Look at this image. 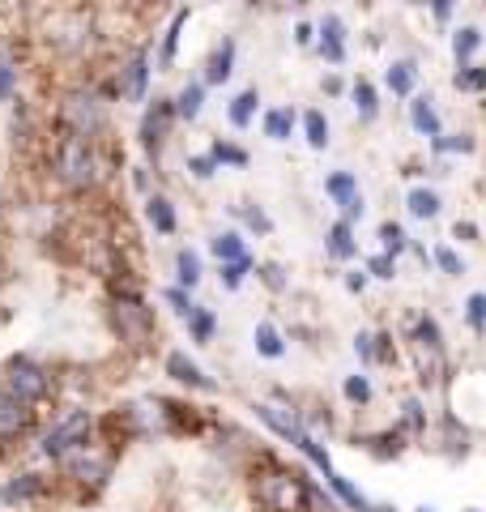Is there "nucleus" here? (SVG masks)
<instances>
[{
    "label": "nucleus",
    "instance_id": "nucleus-24",
    "mask_svg": "<svg viewBox=\"0 0 486 512\" xmlns=\"http://www.w3.org/2000/svg\"><path fill=\"white\" fill-rule=\"evenodd\" d=\"M265 133H269V141H290V133H295V111L273 107L265 116Z\"/></svg>",
    "mask_w": 486,
    "mask_h": 512
},
{
    "label": "nucleus",
    "instance_id": "nucleus-46",
    "mask_svg": "<svg viewBox=\"0 0 486 512\" xmlns=\"http://www.w3.org/2000/svg\"><path fill=\"white\" fill-rule=\"evenodd\" d=\"M465 308H469V320H474V325L482 329V325H486V295H469Z\"/></svg>",
    "mask_w": 486,
    "mask_h": 512
},
{
    "label": "nucleus",
    "instance_id": "nucleus-10",
    "mask_svg": "<svg viewBox=\"0 0 486 512\" xmlns=\"http://www.w3.org/2000/svg\"><path fill=\"white\" fill-rule=\"evenodd\" d=\"M64 470H69L77 483H94V487H99V483H107L111 461H107V457H94L90 448H81V453H73L69 461H64Z\"/></svg>",
    "mask_w": 486,
    "mask_h": 512
},
{
    "label": "nucleus",
    "instance_id": "nucleus-40",
    "mask_svg": "<svg viewBox=\"0 0 486 512\" xmlns=\"http://www.w3.org/2000/svg\"><path fill=\"white\" fill-rule=\"evenodd\" d=\"M435 261H440V269H444V274H452V278L465 274V261L452 248H435Z\"/></svg>",
    "mask_w": 486,
    "mask_h": 512
},
{
    "label": "nucleus",
    "instance_id": "nucleus-47",
    "mask_svg": "<svg viewBox=\"0 0 486 512\" xmlns=\"http://www.w3.org/2000/svg\"><path fill=\"white\" fill-rule=\"evenodd\" d=\"M435 150H461V154H469V150H474V137H452V141H435Z\"/></svg>",
    "mask_w": 486,
    "mask_h": 512
},
{
    "label": "nucleus",
    "instance_id": "nucleus-26",
    "mask_svg": "<svg viewBox=\"0 0 486 512\" xmlns=\"http://www.w3.org/2000/svg\"><path fill=\"white\" fill-rule=\"evenodd\" d=\"M188 26V9H180L167 26V35H162V52H158V64H171L175 60V47H180V30Z\"/></svg>",
    "mask_w": 486,
    "mask_h": 512
},
{
    "label": "nucleus",
    "instance_id": "nucleus-12",
    "mask_svg": "<svg viewBox=\"0 0 486 512\" xmlns=\"http://www.w3.org/2000/svg\"><path fill=\"white\" fill-rule=\"evenodd\" d=\"M167 372H171V380L188 384V389H205V393H214V389H218V384L209 380V376L201 372V367L184 355V350H171V355H167Z\"/></svg>",
    "mask_w": 486,
    "mask_h": 512
},
{
    "label": "nucleus",
    "instance_id": "nucleus-4",
    "mask_svg": "<svg viewBox=\"0 0 486 512\" xmlns=\"http://www.w3.org/2000/svg\"><path fill=\"white\" fill-rule=\"evenodd\" d=\"M90 436H94V414L90 410H69L60 423H52L39 436V457L47 461H69L81 448H90Z\"/></svg>",
    "mask_w": 486,
    "mask_h": 512
},
{
    "label": "nucleus",
    "instance_id": "nucleus-35",
    "mask_svg": "<svg viewBox=\"0 0 486 512\" xmlns=\"http://www.w3.org/2000/svg\"><path fill=\"white\" fill-rule=\"evenodd\" d=\"M418 346H423V350H431V355H440V346H444V338H440V325H435V320L431 316H423V320H418Z\"/></svg>",
    "mask_w": 486,
    "mask_h": 512
},
{
    "label": "nucleus",
    "instance_id": "nucleus-52",
    "mask_svg": "<svg viewBox=\"0 0 486 512\" xmlns=\"http://www.w3.org/2000/svg\"><path fill=\"white\" fill-rule=\"evenodd\" d=\"M346 286H350V291H363L367 278H363V274H350V278H346Z\"/></svg>",
    "mask_w": 486,
    "mask_h": 512
},
{
    "label": "nucleus",
    "instance_id": "nucleus-27",
    "mask_svg": "<svg viewBox=\"0 0 486 512\" xmlns=\"http://www.w3.org/2000/svg\"><path fill=\"white\" fill-rule=\"evenodd\" d=\"M324 192H329L337 205H346L350 197H359V184H354L350 171H337V175H329V180H324Z\"/></svg>",
    "mask_w": 486,
    "mask_h": 512
},
{
    "label": "nucleus",
    "instance_id": "nucleus-18",
    "mask_svg": "<svg viewBox=\"0 0 486 512\" xmlns=\"http://www.w3.org/2000/svg\"><path fill=\"white\" fill-rule=\"evenodd\" d=\"M171 103H175V120H197L201 107H205V86L201 82H188L180 90V99H171Z\"/></svg>",
    "mask_w": 486,
    "mask_h": 512
},
{
    "label": "nucleus",
    "instance_id": "nucleus-22",
    "mask_svg": "<svg viewBox=\"0 0 486 512\" xmlns=\"http://www.w3.org/2000/svg\"><path fill=\"white\" fill-rule=\"evenodd\" d=\"M252 338H256V350H261L265 359H282V355H286V342H282V333L273 329L269 320H261V325H256V333H252Z\"/></svg>",
    "mask_w": 486,
    "mask_h": 512
},
{
    "label": "nucleus",
    "instance_id": "nucleus-14",
    "mask_svg": "<svg viewBox=\"0 0 486 512\" xmlns=\"http://www.w3.org/2000/svg\"><path fill=\"white\" fill-rule=\"evenodd\" d=\"M52 43L60 47V52H69V56H77L81 47L90 43V22L81 18V13H64V26L52 35Z\"/></svg>",
    "mask_w": 486,
    "mask_h": 512
},
{
    "label": "nucleus",
    "instance_id": "nucleus-28",
    "mask_svg": "<svg viewBox=\"0 0 486 512\" xmlns=\"http://www.w3.org/2000/svg\"><path fill=\"white\" fill-rule=\"evenodd\" d=\"M414 60H397V64H388V90L393 94H410L414 90Z\"/></svg>",
    "mask_w": 486,
    "mask_h": 512
},
{
    "label": "nucleus",
    "instance_id": "nucleus-37",
    "mask_svg": "<svg viewBox=\"0 0 486 512\" xmlns=\"http://www.w3.org/2000/svg\"><path fill=\"white\" fill-rule=\"evenodd\" d=\"M248 269H252V256H243V261H235V265H222V286L226 291H239L243 278H248Z\"/></svg>",
    "mask_w": 486,
    "mask_h": 512
},
{
    "label": "nucleus",
    "instance_id": "nucleus-23",
    "mask_svg": "<svg viewBox=\"0 0 486 512\" xmlns=\"http://www.w3.org/2000/svg\"><path fill=\"white\" fill-rule=\"evenodd\" d=\"M18 94V60L5 43H0V103H9Z\"/></svg>",
    "mask_w": 486,
    "mask_h": 512
},
{
    "label": "nucleus",
    "instance_id": "nucleus-34",
    "mask_svg": "<svg viewBox=\"0 0 486 512\" xmlns=\"http://www.w3.org/2000/svg\"><path fill=\"white\" fill-rule=\"evenodd\" d=\"M209 158H214V167H248V154H243L239 146H231V141H214V150H209Z\"/></svg>",
    "mask_w": 486,
    "mask_h": 512
},
{
    "label": "nucleus",
    "instance_id": "nucleus-49",
    "mask_svg": "<svg viewBox=\"0 0 486 512\" xmlns=\"http://www.w3.org/2000/svg\"><path fill=\"white\" fill-rule=\"evenodd\" d=\"M354 350H359L363 359H376V338H371V333H363V338L354 342Z\"/></svg>",
    "mask_w": 486,
    "mask_h": 512
},
{
    "label": "nucleus",
    "instance_id": "nucleus-44",
    "mask_svg": "<svg viewBox=\"0 0 486 512\" xmlns=\"http://www.w3.org/2000/svg\"><path fill=\"white\" fill-rule=\"evenodd\" d=\"M371 274H376V278H393L397 274V261H393V256H371Z\"/></svg>",
    "mask_w": 486,
    "mask_h": 512
},
{
    "label": "nucleus",
    "instance_id": "nucleus-54",
    "mask_svg": "<svg viewBox=\"0 0 486 512\" xmlns=\"http://www.w3.org/2000/svg\"><path fill=\"white\" fill-rule=\"evenodd\" d=\"M295 39L307 47V43H312V26H299V30H295Z\"/></svg>",
    "mask_w": 486,
    "mask_h": 512
},
{
    "label": "nucleus",
    "instance_id": "nucleus-32",
    "mask_svg": "<svg viewBox=\"0 0 486 512\" xmlns=\"http://www.w3.org/2000/svg\"><path fill=\"white\" fill-rule=\"evenodd\" d=\"M350 99H354V111H359L363 120H376V111H380V103H376V90H371L367 82H354V90H350Z\"/></svg>",
    "mask_w": 486,
    "mask_h": 512
},
{
    "label": "nucleus",
    "instance_id": "nucleus-1",
    "mask_svg": "<svg viewBox=\"0 0 486 512\" xmlns=\"http://www.w3.org/2000/svg\"><path fill=\"white\" fill-rule=\"evenodd\" d=\"M52 167H56V180L69 188V192H86V188H94V184L103 180L99 146H94V141H81V137H69V133L56 141Z\"/></svg>",
    "mask_w": 486,
    "mask_h": 512
},
{
    "label": "nucleus",
    "instance_id": "nucleus-6",
    "mask_svg": "<svg viewBox=\"0 0 486 512\" xmlns=\"http://www.w3.org/2000/svg\"><path fill=\"white\" fill-rule=\"evenodd\" d=\"M256 495L269 512H312V487L303 483L299 474H286V470H273L256 483Z\"/></svg>",
    "mask_w": 486,
    "mask_h": 512
},
{
    "label": "nucleus",
    "instance_id": "nucleus-39",
    "mask_svg": "<svg viewBox=\"0 0 486 512\" xmlns=\"http://www.w3.org/2000/svg\"><path fill=\"white\" fill-rule=\"evenodd\" d=\"M486 86V64H469V69L457 73V90H478Z\"/></svg>",
    "mask_w": 486,
    "mask_h": 512
},
{
    "label": "nucleus",
    "instance_id": "nucleus-55",
    "mask_svg": "<svg viewBox=\"0 0 486 512\" xmlns=\"http://www.w3.org/2000/svg\"><path fill=\"white\" fill-rule=\"evenodd\" d=\"M0 282H5V256H0Z\"/></svg>",
    "mask_w": 486,
    "mask_h": 512
},
{
    "label": "nucleus",
    "instance_id": "nucleus-16",
    "mask_svg": "<svg viewBox=\"0 0 486 512\" xmlns=\"http://www.w3.org/2000/svg\"><path fill=\"white\" fill-rule=\"evenodd\" d=\"M145 218H150V227L158 235H175V227H180V218H175V205L167 197H145Z\"/></svg>",
    "mask_w": 486,
    "mask_h": 512
},
{
    "label": "nucleus",
    "instance_id": "nucleus-38",
    "mask_svg": "<svg viewBox=\"0 0 486 512\" xmlns=\"http://www.w3.org/2000/svg\"><path fill=\"white\" fill-rule=\"evenodd\" d=\"M380 239H384V256H393V261H397V252H405V231L397 227V222H384Z\"/></svg>",
    "mask_w": 486,
    "mask_h": 512
},
{
    "label": "nucleus",
    "instance_id": "nucleus-48",
    "mask_svg": "<svg viewBox=\"0 0 486 512\" xmlns=\"http://www.w3.org/2000/svg\"><path fill=\"white\" fill-rule=\"evenodd\" d=\"M342 214H346L342 222H354V218H363V192H359V197H350V201L342 205Z\"/></svg>",
    "mask_w": 486,
    "mask_h": 512
},
{
    "label": "nucleus",
    "instance_id": "nucleus-2",
    "mask_svg": "<svg viewBox=\"0 0 486 512\" xmlns=\"http://www.w3.org/2000/svg\"><path fill=\"white\" fill-rule=\"evenodd\" d=\"M60 124L69 137L81 141H99L107 133V103L94 86H73L69 94L60 99Z\"/></svg>",
    "mask_w": 486,
    "mask_h": 512
},
{
    "label": "nucleus",
    "instance_id": "nucleus-20",
    "mask_svg": "<svg viewBox=\"0 0 486 512\" xmlns=\"http://www.w3.org/2000/svg\"><path fill=\"white\" fill-rule=\"evenodd\" d=\"M329 256L333 261H350L354 252H359V244H354V231H350V222H333V231H329Z\"/></svg>",
    "mask_w": 486,
    "mask_h": 512
},
{
    "label": "nucleus",
    "instance_id": "nucleus-36",
    "mask_svg": "<svg viewBox=\"0 0 486 512\" xmlns=\"http://www.w3.org/2000/svg\"><path fill=\"white\" fill-rule=\"evenodd\" d=\"M235 214H243V222H248L252 231H261V235H269V231H273V222H269V214L261 210V205L243 201V205H235Z\"/></svg>",
    "mask_w": 486,
    "mask_h": 512
},
{
    "label": "nucleus",
    "instance_id": "nucleus-43",
    "mask_svg": "<svg viewBox=\"0 0 486 512\" xmlns=\"http://www.w3.org/2000/svg\"><path fill=\"white\" fill-rule=\"evenodd\" d=\"M188 171L197 175V180H209V175H214L218 167H214V158H209V154H192V158H188Z\"/></svg>",
    "mask_w": 486,
    "mask_h": 512
},
{
    "label": "nucleus",
    "instance_id": "nucleus-33",
    "mask_svg": "<svg viewBox=\"0 0 486 512\" xmlns=\"http://www.w3.org/2000/svg\"><path fill=\"white\" fill-rule=\"evenodd\" d=\"M410 214L414 218H435L440 214V197H435L431 188H414L410 192Z\"/></svg>",
    "mask_w": 486,
    "mask_h": 512
},
{
    "label": "nucleus",
    "instance_id": "nucleus-30",
    "mask_svg": "<svg viewBox=\"0 0 486 512\" xmlns=\"http://www.w3.org/2000/svg\"><path fill=\"white\" fill-rule=\"evenodd\" d=\"M303 128H307V146H312V150L329 146V120H324V111H307Z\"/></svg>",
    "mask_w": 486,
    "mask_h": 512
},
{
    "label": "nucleus",
    "instance_id": "nucleus-41",
    "mask_svg": "<svg viewBox=\"0 0 486 512\" xmlns=\"http://www.w3.org/2000/svg\"><path fill=\"white\" fill-rule=\"evenodd\" d=\"M167 303H171V308L180 312L184 320H188L192 312H197V303H192V299H188V291H180V286H167Z\"/></svg>",
    "mask_w": 486,
    "mask_h": 512
},
{
    "label": "nucleus",
    "instance_id": "nucleus-29",
    "mask_svg": "<svg viewBox=\"0 0 486 512\" xmlns=\"http://www.w3.org/2000/svg\"><path fill=\"white\" fill-rule=\"evenodd\" d=\"M214 329H218V316L197 303V312L188 316V333H192V338H197V342H214Z\"/></svg>",
    "mask_w": 486,
    "mask_h": 512
},
{
    "label": "nucleus",
    "instance_id": "nucleus-9",
    "mask_svg": "<svg viewBox=\"0 0 486 512\" xmlns=\"http://www.w3.org/2000/svg\"><path fill=\"white\" fill-rule=\"evenodd\" d=\"M30 427H35V406H22L9 393H0V440H18Z\"/></svg>",
    "mask_w": 486,
    "mask_h": 512
},
{
    "label": "nucleus",
    "instance_id": "nucleus-21",
    "mask_svg": "<svg viewBox=\"0 0 486 512\" xmlns=\"http://www.w3.org/2000/svg\"><path fill=\"white\" fill-rule=\"evenodd\" d=\"M175 274H180V291H192L201 282V256L192 248H180L175 252Z\"/></svg>",
    "mask_w": 486,
    "mask_h": 512
},
{
    "label": "nucleus",
    "instance_id": "nucleus-11",
    "mask_svg": "<svg viewBox=\"0 0 486 512\" xmlns=\"http://www.w3.org/2000/svg\"><path fill=\"white\" fill-rule=\"evenodd\" d=\"M320 56L329 64L346 60V22L337 13H324V22H320Z\"/></svg>",
    "mask_w": 486,
    "mask_h": 512
},
{
    "label": "nucleus",
    "instance_id": "nucleus-15",
    "mask_svg": "<svg viewBox=\"0 0 486 512\" xmlns=\"http://www.w3.org/2000/svg\"><path fill=\"white\" fill-rule=\"evenodd\" d=\"M43 495V474H13L5 487H0V504H26Z\"/></svg>",
    "mask_w": 486,
    "mask_h": 512
},
{
    "label": "nucleus",
    "instance_id": "nucleus-45",
    "mask_svg": "<svg viewBox=\"0 0 486 512\" xmlns=\"http://www.w3.org/2000/svg\"><path fill=\"white\" fill-rule=\"evenodd\" d=\"M261 282L269 286V291H282L286 278H282V265H261Z\"/></svg>",
    "mask_w": 486,
    "mask_h": 512
},
{
    "label": "nucleus",
    "instance_id": "nucleus-51",
    "mask_svg": "<svg viewBox=\"0 0 486 512\" xmlns=\"http://www.w3.org/2000/svg\"><path fill=\"white\" fill-rule=\"evenodd\" d=\"M133 184H137L141 192H145V188H150V175H145V167H137V171H133Z\"/></svg>",
    "mask_w": 486,
    "mask_h": 512
},
{
    "label": "nucleus",
    "instance_id": "nucleus-19",
    "mask_svg": "<svg viewBox=\"0 0 486 512\" xmlns=\"http://www.w3.org/2000/svg\"><path fill=\"white\" fill-rule=\"evenodd\" d=\"M209 252H214L222 265H235V261H243V256H248V244H243V235L222 231V235H214V244H209Z\"/></svg>",
    "mask_w": 486,
    "mask_h": 512
},
{
    "label": "nucleus",
    "instance_id": "nucleus-13",
    "mask_svg": "<svg viewBox=\"0 0 486 512\" xmlns=\"http://www.w3.org/2000/svg\"><path fill=\"white\" fill-rule=\"evenodd\" d=\"M231 73H235V39H222L205 60V82L201 86H222V82H231Z\"/></svg>",
    "mask_w": 486,
    "mask_h": 512
},
{
    "label": "nucleus",
    "instance_id": "nucleus-31",
    "mask_svg": "<svg viewBox=\"0 0 486 512\" xmlns=\"http://www.w3.org/2000/svg\"><path fill=\"white\" fill-rule=\"evenodd\" d=\"M482 47V30L478 26H461L457 35H452V52H457V60H469Z\"/></svg>",
    "mask_w": 486,
    "mask_h": 512
},
{
    "label": "nucleus",
    "instance_id": "nucleus-17",
    "mask_svg": "<svg viewBox=\"0 0 486 512\" xmlns=\"http://www.w3.org/2000/svg\"><path fill=\"white\" fill-rule=\"evenodd\" d=\"M410 120H414V128H418L423 137L440 141V111H435V103H431V99H414Z\"/></svg>",
    "mask_w": 486,
    "mask_h": 512
},
{
    "label": "nucleus",
    "instance_id": "nucleus-5",
    "mask_svg": "<svg viewBox=\"0 0 486 512\" xmlns=\"http://www.w3.org/2000/svg\"><path fill=\"white\" fill-rule=\"evenodd\" d=\"M107 320L124 346H145L154 338V308L141 295H116L107 308Z\"/></svg>",
    "mask_w": 486,
    "mask_h": 512
},
{
    "label": "nucleus",
    "instance_id": "nucleus-25",
    "mask_svg": "<svg viewBox=\"0 0 486 512\" xmlns=\"http://www.w3.org/2000/svg\"><path fill=\"white\" fill-rule=\"evenodd\" d=\"M256 103H261V94H256V90H243L239 99L231 103V111H226V116H231V124H235V128H248V124H252V116H256Z\"/></svg>",
    "mask_w": 486,
    "mask_h": 512
},
{
    "label": "nucleus",
    "instance_id": "nucleus-42",
    "mask_svg": "<svg viewBox=\"0 0 486 512\" xmlns=\"http://www.w3.org/2000/svg\"><path fill=\"white\" fill-rule=\"evenodd\" d=\"M346 397H350V402H359V406H367V402H371L367 376H350V380H346Z\"/></svg>",
    "mask_w": 486,
    "mask_h": 512
},
{
    "label": "nucleus",
    "instance_id": "nucleus-53",
    "mask_svg": "<svg viewBox=\"0 0 486 512\" xmlns=\"http://www.w3.org/2000/svg\"><path fill=\"white\" fill-rule=\"evenodd\" d=\"M478 231L474 227H469V222H457V239H474Z\"/></svg>",
    "mask_w": 486,
    "mask_h": 512
},
{
    "label": "nucleus",
    "instance_id": "nucleus-7",
    "mask_svg": "<svg viewBox=\"0 0 486 512\" xmlns=\"http://www.w3.org/2000/svg\"><path fill=\"white\" fill-rule=\"evenodd\" d=\"M171 128H175V103L171 99H154L150 107H145V116H141V146L150 158L162 154V146H167V137H171Z\"/></svg>",
    "mask_w": 486,
    "mask_h": 512
},
{
    "label": "nucleus",
    "instance_id": "nucleus-8",
    "mask_svg": "<svg viewBox=\"0 0 486 512\" xmlns=\"http://www.w3.org/2000/svg\"><path fill=\"white\" fill-rule=\"evenodd\" d=\"M116 90L124 94L128 103H145V90H150V52H145V47H141V52L120 69Z\"/></svg>",
    "mask_w": 486,
    "mask_h": 512
},
{
    "label": "nucleus",
    "instance_id": "nucleus-3",
    "mask_svg": "<svg viewBox=\"0 0 486 512\" xmlns=\"http://www.w3.org/2000/svg\"><path fill=\"white\" fill-rule=\"evenodd\" d=\"M0 393H9L13 402H22V406H39V402H47V393H52V372L30 355H13L5 363V372H0Z\"/></svg>",
    "mask_w": 486,
    "mask_h": 512
},
{
    "label": "nucleus",
    "instance_id": "nucleus-50",
    "mask_svg": "<svg viewBox=\"0 0 486 512\" xmlns=\"http://www.w3.org/2000/svg\"><path fill=\"white\" fill-rule=\"evenodd\" d=\"M405 419H410V427H423V406L410 402V406H405Z\"/></svg>",
    "mask_w": 486,
    "mask_h": 512
}]
</instances>
